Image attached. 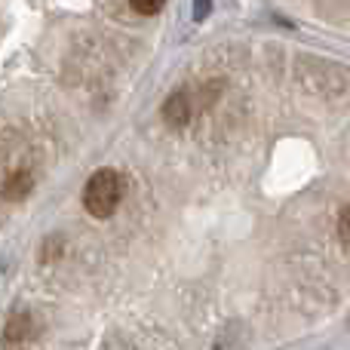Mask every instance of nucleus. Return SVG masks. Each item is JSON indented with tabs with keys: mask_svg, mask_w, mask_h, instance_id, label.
Returning <instances> with one entry per match:
<instances>
[{
	"mask_svg": "<svg viewBox=\"0 0 350 350\" xmlns=\"http://www.w3.org/2000/svg\"><path fill=\"white\" fill-rule=\"evenodd\" d=\"M123 200V178L117 170H98L83 187V209L92 218H111Z\"/></svg>",
	"mask_w": 350,
	"mask_h": 350,
	"instance_id": "nucleus-1",
	"label": "nucleus"
},
{
	"mask_svg": "<svg viewBox=\"0 0 350 350\" xmlns=\"http://www.w3.org/2000/svg\"><path fill=\"white\" fill-rule=\"evenodd\" d=\"M163 120L170 129H185L191 123V102H187V92H172L163 105Z\"/></svg>",
	"mask_w": 350,
	"mask_h": 350,
	"instance_id": "nucleus-2",
	"label": "nucleus"
},
{
	"mask_svg": "<svg viewBox=\"0 0 350 350\" xmlns=\"http://www.w3.org/2000/svg\"><path fill=\"white\" fill-rule=\"evenodd\" d=\"M31 187H34V178H31L28 170H18L12 172L10 178L3 181V187H0V197L10 200V203H18V200H25L31 193Z\"/></svg>",
	"mask_w": 350,
	"mask_h": 350,
	"instance_id": "nucleus-3",
	"label": "nucleus"
},
{
	"mask_svg": "<svg viewBox=\"0 0 350 350\" xmlns=\"http://www.w3.org/2000/svg\"><path fill=\"white\" fill-rule=\"evenodd\" d=\"M166 0H129V6H133L139 16H154V12L163 10Z\"/></svg>",
	"mask_w": 350,
	"mask_h": 350,
	"instance_id": "nucleus-4",
	"label": "nucleus"
},
{
	"mask_svg": "<svg viewBox=\"0 0 350 350\" xmlns=\"http://www.w3.org/2000/svg\"><path fill=\"white\" fill-rule=\"evenodd\" d=\"M338 240L345 249H350V206H345L338 215Z\"/></svg>",
	"mask_w": 350,
	"mask_h": 350,
	"instance_id": "nucleus-5",
	"label": "nucleus"
},
{
	"mask_svg": "<svg viewBox=\"0 0 350 350\" xmlns=\"http://www.w3.org/2000/svg\"><path fill=\"white\" fill-rule=\"evenodd\" d=\"M209 6H212V0H197V6H193V16H197V18H206Z\"/></svg>",
	"mask_w": 350,
	"mask_h": 350,
	"instance_id": "nucleus-6",
	"label": "nucleus"
}]
</instances>
